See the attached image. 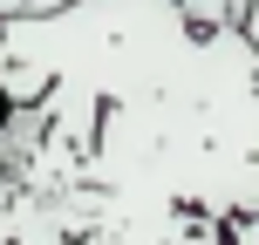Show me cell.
Listing matches in <instances>:
<instances>
[{
	"label": "cell",
	"mask_w": 259,
	"mask_h": 245,
	"mask_svg": "<svg viewBox=\"0 0 259 245\" xmlns=\"http://www.w3.org/2000/svg\"><path fill=\"white\" fill-rule=\"evenodd\" d=\"M0 245H225L259 218V55L178 0L0 14Z\"/></svg>",
	"instance_id": "6da1fadb"
},
{
	"label": "cell",
	"mask_w": 259,
	"mask_h": 245,
	"mask_svg": "<svg viewBox=\"0 0 259 245\" xmlns=\"http://www.w3.org/2000/svg\"><path fill=\"white\" fill-rule=\"evenodd\" d=\"M191 27H239L246 21V0H178Z\"/></svg>",
	"instance_id": "7a4b0ae2"
},
{
	"label": "cell",
	"mask_w": 259,
	"mask_h": 245,
	"mask_svg": "<svg viewBox=\"0 0 259 245\" xmlns=\"http://www.w3.org/2000/svg\"><path fill=\"white\" fill-rule=\"evenodd\" d=\"M239 34L252 41V55H259V0H246V21H239Z\"/></svg>",
	"instance_id": "3957f363"
},
{
	"label": "cell",
	"mask_w": 259,
	"mask_h": 245,
	"mask_svg": "<svg viewBox=\"0 0 259 245\" xmlns=\"http://www.w3.org/2000/svg\"><path fill=\"white\" fill-rule=\"evenodd\" d=\"M41 7H62V0H21V14H41Z\"/></svg>",
	"instance_id": "277c9868"
},
{
	"label": "cell",
	"mask_w": 259,
	"mask_h": 245,
	"mask_svg": "<svg viewBox=\"0 0 259 245\" xmlns=\"http://www.w3.org/2000/svg\"><path fill=\"white\" fill-rule=\"evenodd\" d=\"M0 14H21V0H0Z\"/></svg>",
	"instance_id": "5b68a950"
}]
</instances>
